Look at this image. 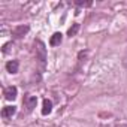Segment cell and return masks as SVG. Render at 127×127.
<instances>
[{"mask_svg": "<svg viewBox=\"0 0 127 127\" xmlns=\"http://www.w3.org/2000/svg\"><path fill=\"white\" fill-rule=\"evenodd\" d=\"M15 112H17V106H5L3 111H2V117L3 118H9V117L15 115Z\"/></svg>", "mask_w": 127, "mask_h": 127, "instance_id": "cell-6", "label": "cell"}, {"mask_svg": "<svg viewBox=\"0 0 127 127\" xmlns=\"http://www.w3.org/2000/svg\"><path fill=\"white\" fill-rule=\"evenodd\" d=\"M61 40H63V34L61 33H54L52 36H51V39H49V45L51 46H58L60 43H61Z\"/></svg>", "mask_w": 127, "mask_h": 127, "instance_id": "cell-5", "label": "cell"}, {"mask_svg": "<svg viewBox=\"0 0 127 127\" xmlns=\"http://www.w3.org/2000/svg\"><path fill=\"white\" fill-rule=\"evenodd\" d=\"M34 51H36V58L40 61V63H45V60H46V48H45V45H43V42H40V40H36L34 42Z\"/></svg>", "mask_w": 127, "mask_h": 127, "instance_id": "cell-1", "label": "cell"}, {"mask_svg": "<svg viewBox=\"0 0 127 127\" xmlns=\"http://www.w3.org/2000/svg\"><path fill=\"white\" fill-rule=\"evenodd\" d=\"M24 103H26V106H27V111H33V108H34L36 103H37V97H36V96H27V97L24 99Z\"/></svg>", "mask_w": 127, "mask_h": 127, "instance_id": "cell-4", "label": "cell"}, {"mask_svg": "<svg viewBox=\"0 0 127 127\" xmlns=\"http://www.w3.org/2000/svg\"><path fill=\"white\" fill-rule=\"evenodd\" d=\"M3 94H5V99H8V100H14V99L17 97V94H18V90H17V87L11 85V87H6V88H5Z\"/></svg>", "mask_w": 127, "mask_h": 127, "instance_id": "cell-3", "label": "cell"}, {"mask_svg": "<svg viewBox=\"0 0 127 127\" xmlns=\"http://www.w3.org/2000/svg\"><path fill=\"white\" fill-rule=\"evenodd\" d=\"M76 5H79V6H90L91 2H76Z\"/></svg>", "mask_w": 127, "mask_h": 127, "instance_id": "cell-10", "label": "cell"}, {"mask_svg": "<svg viewBox=\"0 0 127 127\" xmlns=\"http://www.w3.org/2000/svg\"><path fill=\"white\" fill-rule=\"evenodd\" d=\"M78 30H79V24H78V23H73V26H72V27L69 29L67 34H69V36L72 37V36H75V34L78 33Z\"/></svg>", "mask_w": 127, "mask_h": 127, "instance_id": "cell-9", "label": "cell"}, {"mask_svg": "<svg viewBox=\"0 0 127 127\" xmlns=\"http://www.w3.org/2000/svg\"><path fill=\"white\" fill-rule=\"evenodd\" d=\"M6 70L9 73H17L18 72V61L17 60H11L6 63Z\"/></svg>", "mask_w": 127, "mask_h": 127, "instance_id": "cell-7", "label": "cell"}, {"mask_svg": "<svg viewBox=\"0 0 127 127\" xmlns=\"http://www.w3.org/2000/svg\"><path fill=\"white\" fill-rule=\"evenodd\" d=\"M51 111H52V102H51V100H48V99H45V100H43L42 114H43V115H48V114H51Z\"/></svg>", "mask_w": 127, "mask_h": 127, "instance_id": "cell-8", "label": "cell"}, {"mask_svg": "<svg viewBox=\"0 0 127 127\" xmlns=\"http://www.w3.org/2000/svg\"><path fill=\"white\" fill-rule=\"evenodd\" d=\"M30 30V27L29 26H18V27H15L14 29V32H12V34H14V37H17V39H20V37H23L27 32Z\"/></svg>", "mask_w": 127, "mask_h": 127, "instance_id": "cell-2", "label": "cell"}]
</instances>
